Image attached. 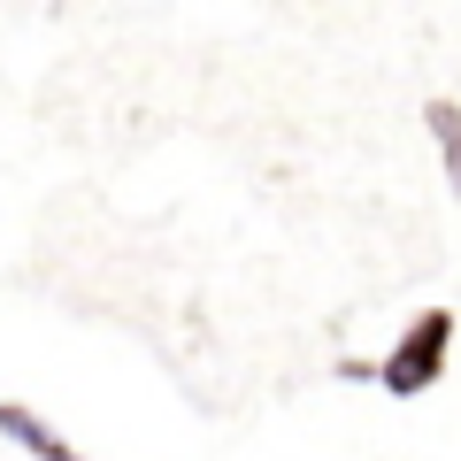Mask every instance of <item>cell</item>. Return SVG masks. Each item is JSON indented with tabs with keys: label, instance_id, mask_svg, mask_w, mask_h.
<instances>
[{
	"label": "cell",
	"instance_id": "6da1fadb",
	"mask_svg": "<svg viewBox=\"0 0 461 461\" xmlns=\"http://www.w3.org/2000/svg\"><path fill=\"white\" fill-rule=\"evenodd\" d=\"M454 330H461L454 308H423V315H415V323L377 354V377H369V384H377L384 400H423V393H438V384H446V362H454Z\"/></svg>",
	"mask_w": 461,
	"mask_h": 461
},
{
	"label": "cell",
	"instance_id": "3957f363",
	"mask_svg": "<svg viewBox=\"0 0 461 461\" xmlns=\"http://www.w3.org/2000/svg\"><path fill=\"white\" fill-rule=\"evenodd\" d=\"M423 131L438 139V169H446V193L461 200V100H423Z\"/></svg>",
	"mask_w": 461,
	"mask_h": 461
},
{
	"label": "cell",
	"instance_id": "7a4b0ae2",
	"mask_svg": "<svg viewBox=\"0 0 461 461\" xmlns=\"http://www.w3.org/2000/svg\"><path fill=\"white\" fill-rule=\"evenodd\" d=\"M0 438L16 446V454H32V461H93V454H77L47 415H32L23 400H0Z\"/></svg>",
	"mask_w": 461,
	"mask_h": 461
}]
</instances>
